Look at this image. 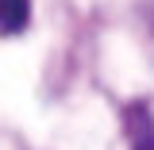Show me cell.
Listing matches in <instances>:
<instances>
[{
  "instance_id": "cell-1",
  "label": "cell",
  "mask_w": 154,
  "mask_h": 150,
  "mask_svg": "<svg viewBox=\"0 0 154 150\" xmlns=\"http://www.w3.org/2000/svg\"><path fill=\"white\" fill-rule=\"evenodd\" d=\"M123 131L131 150H154V115L146 104H127L123 108Z\"/></svg>"
},
{
  "instance_id": "cell-2",
  "label": "cell",
  "mask_w": 154,
  "mask_h": 150,
  "mask_svg": "<svg viewBox=\"0 0 154 150\" xmlns=\"http://www.w3.org/2000/svg\"><path fill=\"white\" fill-rule=\"evenodd\" d=\"M31 19V0H0V35H19Z\"/></svg>"
}]
</instances>
